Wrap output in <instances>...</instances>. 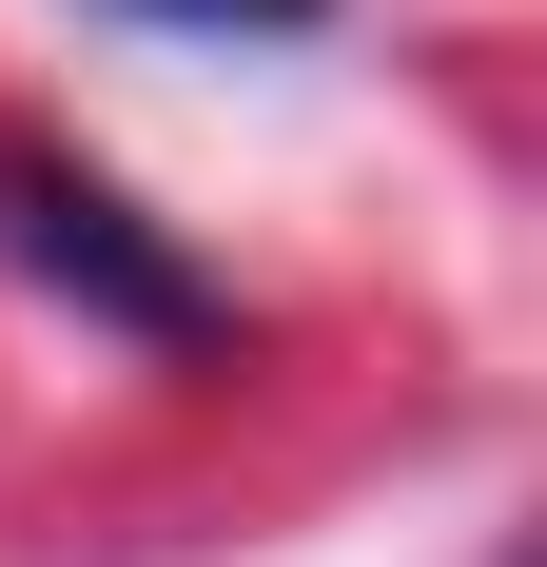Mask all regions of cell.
Listing matches in <instances>:
<instances>
[{
  "label": "cell",
  "instance_id": "6da1fadb",
  "mask_svg": "<svg viewBox=\"0 0 547 567\" xmlns=\"http://www.w3.org/2000/svg\"><path fill=\"white\" fill-rule=\"evenodd\" d=\"M0 255L40 293H79L99 333H137V352H216L235 333V293L176 255V235H137V196L117 176H79L59 137H0Z\"/></svg>",
  "mask_w": 547,
  "mask_h": 567
},
{
  "label": "cell",
  "instance_id": "7a4b0ae2",
  "mask_svg": "<svg viewBox=\"0 0 547 567\" xmlns=\"http://www.w3.org/2000/svg\"><path fill=\"white\" fill-rule=\"evenodd\" d=\"M117 20H176V40H313L332 0H117Z\"/></svg>",
  "mask_w": 547,
  "mask_h": 567
}]
</instances>
